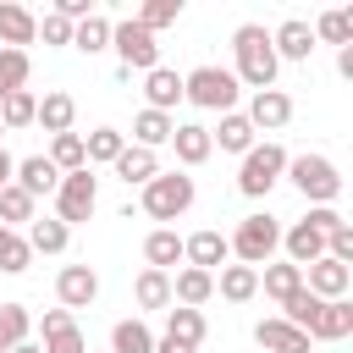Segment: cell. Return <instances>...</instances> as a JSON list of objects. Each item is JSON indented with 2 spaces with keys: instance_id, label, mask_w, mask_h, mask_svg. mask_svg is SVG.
I'll use <instances>...</instances> for the list:
<instances>
[{
  "instance_id": "1",
  "label": "cell",
  "mask_w": 353,
  "mask_h": 353,
  "mask_svg": "<svg viewBox=\"0 0 353 353\" xmlns=\"http://www.w3.org/2000/svg\"><path fill=\"white\" fill-rule=\"evenodd\" d=\"M276 72H281V61H276V50H270V33H265L259 22H243V28L232 33V77L259 94V88H276Z\"/></svg>"
},
{
  "instance_id": "2",
  "label": "cell",
  "mask_w": 353,
  "mask_h": 353,
  "mask_svg": "<svg viewBox=\"0 0 353 353\" xmlns=\"http://www.w3.org/2000/svg\"><path fill=\"white\" fill-rule=\"evenodd\" d=\"M193 199H199V188H193L188 171H154L143 182V193H138V204H143L149 221H176V215L193 210Z\"/></svg>"
},
{
  "instance_id": "3",
  "label": "cell",
  "mask_w": 353,
  "mask_h": 353,
  "mask_svg": "<svg viewBox=\"0 0 353 353\" xmlns=\"http://www.w3.org/2000/svg\"><path fill=\"white\" fill-rule=\"evenodd\" d=\"M287 182L309 199V210L342 199V171H336V160H325V154H287Z\"/></svg>"
},
{
  "instance_id": "4",
  "label": "cell",
  "mask_w": 353,
  "mask_h": 353,
  "mask_svg": "<svg viewBox=\"0 0 353 353\" xmlns=\"http://www.w3.org/2000/svg\"><path fill=\"white\" fill-rule=\"evenodd\" d=\"M226 248H232V259H237V265L259 270V265H270V259H276V248H281V221H276V215H243V221H237V232L226 237Z\"/></svg>"
},
{
  "instance_id": "5",
  "label": "cell",
  "mask_w": 353,
  "mask_h": 353,
  "mask_svg": "<svg viewBox=\"0 0 353 353\" xmlns=\"http://www.w3.org/2000/svg\"><path fill=\"white\" fill-rule=\"evenodd\" d=\"M237 94H243V83L232 77V66H193V72H182V99H193L199 110H237Z\"/></svg>"
},
{
  "instance_id": "6",
  "label": "cell",
  "mask_w": 353,
  "mask_h": 353,
  "mask_svg": "<svg viewBox=\"0 0 353 353\" xmlns=\"http://www.w3.org/2000/svg\"><path fill=\"white\" fill-rule=\"evenodd\" d=\"M281 176H287V149L265 138V143H254V149L243 154V165H237V193H243V199H265Z\"/></svg>"
},
{
  "instance_id": "7",
  "label": "cell",
  "mask_w": 353,
  "mask_h": 353,
  "mask_svg": "<svg viewBox=\"0 0 353 353\" xmlns=\"http://www.w3.org/2000/svg\"><path fill=\"white\" fill-rule=\"evenodd\" d=\"M50 199H55V221H61V226H83V221L99 210V176H94L88 165H83V171H66Z\"/></svg>"
},
{
  "instance_id": "8",
  "label": "cell",
  "mask_w": 353,
  "mask_h": 353,
  "mask_svg": "<svg viewBox=\"0 0 353 353\" xmlns=\"http://www.w3.org/2000/svg\"><path fill=\"white\" fill-rule=\"evenodd\" d=\"M110 50L121 55V72H154V66H160V44H154V33L138 28L132 17L110 22Z\"/></svg>"
},
{
  "instance_id": "9",
  "label": "cell",
  "mask_w": 353,
  "mask_h": 353,
  "mask_svg": "<svg viewBox=\"0 0 353 353\" xmlns=\"http://www.w3.org/2000/svg\"><path fill=\"white\" fill-rule=\"evenodd\" d=\"M243 116H248V127H254V132H281V127L292 121V99H287L281 88H259V94L248 99V110H243Z\"/></svg>"
},
{
  "instance_id": "10",
  "label": "cell",
  "mask_w": 353,
  "mask_h": 353,
  "mask_svg": "<svg viewBox=\"0 0 353 353\" xmlns=\"http://www.w3.org/2000/svg\"><path fill=\"white\" fill-rule=\"evenodd\" d=\"M55 298H61V309H88L99 298V276L88 265H61L55 270Z\"/></svg>"
},
{
  "instance_id": "11",
  "label": "cell",
  "mask_w": 353,
  "mask_h": 353,
  "mask_svg": "<svg viewBox=\"0 0 353 353\" xmlns=\"http://www.w3.org/2000/svg\"><path fill=\"white\" fill-rule=\"evenodd\" d=\"M39 336H44V353H88V342H83V331H77L72 309H44Z\"/></svg>"
},
{
  "instance_id": "12",
  "label": "cell",
  "mask_w": 353,
  "mask_h": 353,
  "mask_svg": "<svg viewBox=\"0 0 353 353\" xmlns=\"http://www.w3.org/2000/svg\"><path fill=\"white\" fill-rule=\"evenodd\" d=\"M182 105V72H171V66H154V72H143V110H160V116H171Z\"/></svg>"
},
{
  "instance_id": "13",
  "label": "cell",
  "mask_w": 353,
  "mask_h": 353,
  "mask_svg": "<svg viewBox=\"0 0 353 353\" xmlns=\"http://www.w3.org/2000/svg\"><path fill=\"white\" fill-rule=\"evenodd\" d=\"M11 182H17V188H22L28 199H50V193L61 188V171L50 165V154H28V160H17Z\"/></svg>"
},
{
  "instance_id": "14",
  "label": "cell",
  "mask_w": 353,
  "mask_h": 353,
  "mask_svg": "<svg viewBox=\"0 0 353 353\" xmlns=\"http://www.w3.org/2000/svg\"><path fill=\"white\" fill-rule=\"evenodd\" d=\"M182 259H188L193 270H210V276H215V265H226V259H232V248H226V237H221L215 226H204V232L182 237Z\"/></svg>"
},
{
  "instance_id": "15",
  "label": "cell",
  "mask_w": 353,
  "mask_h": 353,
  "mask_svg": "<svg viewBox=\"0 0 353 353\" xmlns=\"http://www.w3.org/2000/svg\"><path fill=\"white\" fill-rule=\"evenodd\" d=\"M303 287L314 292V298H347V287H353V270L347 265H336V259H314V265H303Z\"/></svg>"
},
{
  "instance_id": "16",
  "label": "cell",
  "mask_w": 353,
  "mask_h": 353,
  "mask_svg": "<svg viewBox=\"0 0 353 353\" xmlns=\"http://www.w3.org/2000/svg\"><path fill=\"white\" fill-rule=\"evenodd\" d=\"M39 39V17L17 0H0V50H28Z\"/></svg>"
},
{
  "instance_id": "17",
  "label": "cell",
  "mask_w": 353,
  "mask_h": 353,
  "mask_svg": "<svg viewBox=\"0 0 353 353\" xmlns=\"http://www.w3.org/2000/svg\"><path fill=\"white\" fill-rule=\"evenodd\" d=\"M270 50H276V61H309V55H314L309 22H303V17H287V22L270 33Z\"/></svg>"
},
{
  "instance_id": "18",
  "label": "cell",
  "mask_w": 353,
  "mask_h": 353,
  "mask_svg": "<svg viewBox=\"0 0 353 353\" xmlns=\"http://www.w3.org/2000/svg\"><path fill=\"white\" fill-rule=\"evenodd\" d=\"M210 143H215L221 154H248V149L259 143V132L248 127V116H243V110H226V116H221V127H210Z\"/></svg>"
},
{
  "instance_id": "19",
  "label": "cell",
  "mask_w": 353,
  "mask_h": 353,
  "mask_svg": "<svg viewBox=\"0 0 353 353\" xmlns=\"http://www.w3.org/2000/svg\"><path fill=\"white\" fill-rule=\"evenodd\" d=\"M171 149H176V160H182L188 171H193V165H204V160L215 154V143H210V127H204V121H176Z\"/></svg>"
},
{
  "instance_id": "20",
  "label": "cell",
  "mask_w": 353,
  "mask_h": 353,
  "mask_svg": "<svg viewBox=\"0 0 353 353\" xmlns=\"http://www.w3.org/2000/svg\"><path fill=\"white\" fill-rule=\"evenodd\" d=\"M342 336H353V303L331 298V303H320V314L309 325V342H342Z\"/></svg>"
},
{
  "instance_id": "21",
  "label": "cell",
  "mask_w": 353,
  "mask_h": 353,
  "mask_svg": "<svg viewBox=\"0 0 353 353\" xmlns=\"http://www.w3.org/2000/svg\"><path fill=\"white\" fill-rule=\"evenodd\" d=\"M254 342H259L265 353H309V336H303L298 325H287L281 314L259 320V325H254Z\"/></svg>"
},
{
  "instance_id": "22",
  "label": "cell",
  "mask_w": 353,
  "mask_h": 353,
  "mask_svg": "<svg viewBox=\"0 0 353 353\" xmlns=\"http://www.w3.org/2000/svg\"><path fill=\"white\" fill-rule=\"evenodd\" d=\"M33 121L55 138V132H72V121H77V99L66 94V88H50L44 99H39V110H33Z\"/></svg>"
},
{
  "instance_id": "23",
  "label": "cell",
  "mask_w": 353,
  "mask_h": 353,
  "mask_svg": "<svg viewBox=\"0 0 353 353\" xmlns=\"http://www.w3.org/2000/svg\"><path fill=\"white\" fill-rule=\"evenodd\" d=\"M215 298V276L210 270H193V265H182L176 276H171V303H182V309H199V303H210Z\"/></svg>"
},
{
  "instance_id": "24",
  "label": "cell",
  "mask_w": 353,
  "mask_h": 353,
  "mask_svg": "<svg viewBox=\"0 0 353 353\" xmlns=\"http://www.w3.org/2000/svg\"><path fill=\"white\" fill-rule=\"evenodd\" d=\"M171 132H176V116H160V110H138V116H132V143H138V149H149V154H154V149H165V143H171Z\"/></svg>"
},
{
  "instance_id": "25",
  "label": "cell",
  "mask_w": 353,
  "mask_h": 353,
  "mask_svg": "<svg viewBox=\"0 0 353 353\" xmlns=\"http://www.w3.org/2000/svg\"><path fill=\"white\" fill-rule=\"evenodd\" d=\"M110 171H116V176H121L127 188H143V182H149V176L160 171V154H149V149H138V143H127V149L116 154V165H110Z\"/></svg>"
},
{
  "instance_id": "26",
  "label": "cell",
  "mask_w": 353,
  "mask_h": 353,
  "mask_svg": "<svg viewBox=\"0 0 353 353\" xmlns=\"http://www.w3.org/2000/svg\"><path fill=\"white\" fill-rule=\"evenodd\" d=\"M66 243H72V226H61L55 215H33L28 221V248L33 254H66Z\"/></svg>"
},
{
  "instance_id": "27",
  "label": "cell",
  "mask_w": 353,
  "mask_h": 353,
  "mask_svg": "<svg viewBox=\"0 0 353 353\" xmlns=\"http://www.w3.org/2000/svg\"><path fill=\"white\" fill-rule=\"evenodd\" d=\"M143 265H149V270H171V265H182V237H176L171 226H154V232L143 237Z\"/></svg>"
},
{
  "instance_id": "28",
  "label": "cell",
  "mask_w": 353,
  "mask_h": 353,
  "mask_svg": "<svg viewBox=\"0 0 353 353\" xmlns=\"http://www.w3.org/2000/svg\"><path fill=\"white\" fill-rule=\"evenodd\" d=\"M72 50H83V55L110 50V17L105 11H88L83 22H72Z\"/></svg>"
},
{
  "instance_id": "29",
  "label": "cell",
  "mask_w": 353,
  "mask_h": 353,
  "mask_svg": "<svg viewBox=\"0 0 353 353\" xmlns=\"http://www.w3.org/2000/svg\"><path fill=\"white\" fill-rule=\"evenodd\" d=\"M259 287H265L276 303H287V298L303 287V270H298V265H287V259H270V265H259Z\"/></svg>"
},
{
  "instance_id": "30",
  "label": "cell",
  "mask_w": 353,
  "mask_h": 353,
  "mask_svg": "<svg viewBox=\"0 0 353 353\" xmlns=\"http://www.w3.org/2000/svg\"><path fill=\"white\" fill-rule=\"evenodd\" d=\"M215 292H221L226 303H248V298L259 292V270H248V265H221Z\"/></svg>"
},
{
  "instance_id": "31",
  "label": "cell",
  "mask_w": 353,
  "mask_h": 353,
  "mask_svg": "<svg viewBox=\"0 0 353 353\" xmlns=\"http://www.w3.org/2000/svg\"><path fill=\"white\" fill-rule=\"evenodd\" d=\"M132 298H138V309H171V270H138V281H132Z\"/></svg>"
},
{
  "instance_id": "32",
  "label": "cell",
  "mask_w": 353,
  "mask_h": 353,
  "mask_svg": "<svg viewBox=\"0 0 353 353\" xmlns=\"http://www.w3.org/2000/svg\"><path fill=\"white\" fill-rule=\"evenodd\" d=\"M309 33H314V44L325 39V44H353V11H342V6H331V11H320L314 22H309Z\"/></svg>"
},
{
  "instance_id": "33",
  "label": "cell",
  "mask_w": 353,
  "mask_h": 353,
  "mask_svg": "<svg viewBox=\"0 0 353 353\" xmlns=\"http://www.w3.org/2000/svg\"><path fill=\"white\" fill-rule=\"evenodd\" d=\"M110 353H154V331L132 314V320H116L110 325Z\"/></svg>"
},
{
  "instance_id": "34",
  "label": "cell",
  "mask_w": 353,
  "mask_h": 353,
  "mask_svg": "<svg viewBox=\"0 0 353 353\" xmlns=\"http://www.w3.org/2000/svg\"><path fill=\"white\" fill-rule=\"evenodd\" d=\"M127 149V138L116 132V127H94L88 138H83V154H88V171L94 165H116V154Z\"/></svg>"
},
{
  "instance_id": "35",
  "label": "cell",
  "mask_w": 353,
  "mask_h": 353,
  "mask_svg": "<svg viewBox=\"0 0 353 353\" xmlns=\"http://www.w3.org/2000/svg\"><path fill=\"white\" fill-rule=\"evenodd\" d=\"M165 336L199 347V342H204V309H182V303H171V309H165Z\"/></svg>"
},
{
  "instance_id": "36",
  "label": "cell",
  "mask_w": 353,
  "mask_h": 353,
  "mask_svg": "<svg viewBox=\"0 0 353 353\" xmlns=\"http://www.w3.org/2000/svg\"><path fill=\"white\" fill-rule=\"evenodd\" d=\"M33 110H39V94L33 88H17V94L0 99V127L6 132H22V127H33Z\"/></svg>"
},
{
  "instance_id": "37",
  "label": "cell",
  "mask_w": 353,
  "mask_h": 353,
  "mask_svg": "<svg viewBox=\"0 0 353 353\" xmlns=\"http://www.w3.org/2000/svg\"><path fill=\"white\" fill-rule=\"evenodd\" d=\"M50 165L66 176V171H83L88 165V154H83V132H55L50 138Z\"/></svg>"
},
{
  "instance_id": "38",
  "label": "cell",
  "mask_w": 353,
  "mask_h": 353,
  "mask_svg": "<svg viewBox=\"0 0 353 353\" xmlns=\"http://www.w3.org/2000/svg\"><path fill=\"white\" fill-rule=\"evenodd\" d=\"M28 331H33L28 303H0V353H11L17 342H28Z\"/></svg>"
},
{
  "instance_id": "39",
  "label": "cell",
  "mask_w": 353,
  "mask_h": 353,
  "mask_svg": "<svg viewBox=\"0 0 353 353\" xmlns=\"http://www.w3.org/2000/svg\"><path fill=\"white\" fill-rule=\"evenodd\" d=\"M28 72H33V55L28 50H0V99L28 88Z\"/></svg>"
},
{
  "instance_id": "40",
  "label": "cell",
  "mask_w": 353,
  "mask_h": 353,
  "mask_svg": "<svg viewBox=\"0 0 353 353\" xmlns=\"http://www.w3.org/2000/svg\"><path fill=\"white\" fill-rule=\"evenodd\" d=\"M28 265H33L28 237H22V232H11V226H0V270H6V276H22Z\"/></svg>"
},
{
  "instance_id": "41",
  "label": "cell",
  "mask_w": 353,
  "mask_h": 353,
  "mask_svg": "<svg viewBox=\"0 0 353 353\" xmlns=\"http://www.w3.org/2000/svg\"><path fill=\"white\" fill-rule=\"evenodd\" d=\"M33 204H39V199H28V193L11 182V188L0 193V226H11V232H17V226H28V221H33Z\"/></svg>"
},
{
  "instance_id": "42",
  "label": "cell",
  "mask_w": 353,
  "mask_h": 353,
  "mask_svg": "<svg viewBox=\"0 0 353 353\" xmlns=\"http://www.w3.org/2000/svg\"><path fill=\"white\" fill-rule=\"evenodd\" d=\"M176 17H182V0H143L132 22H138V28H149V33H160V28H171Z\"/></svg>"
},
{
  "instance_id": "43",
  "label": "cell",
  "mask_w": 353,
  "mask_h": 353,
  "mask_svg": "<svg viewBox=\"0 0 353 353\" xmlns=\"http://www.w3.org/2000/svg\"><path fill=\"white\" fill-rule=\"evenodd\" d=\"M325 259H336V265H347V270H353V226H347V221L325 232Z\"/></svg>"
},
{
  "instance_id": "44",
  "label": "cell",
  "mask_w": 353,
  "mask_h": 353,
  "mask_svg": "<svg viewBox=\"0 0 353 353\" xmlns=\"http://www.w3.org/2000/svg\"><path fill=\"white\" fill-rule=\"evenodd\" d=\"M39 39H44V44H72V22H66L61 11H44V17H39Z\"/></svg>"
},
{
  "instance_id": "45",
  "label": "cell",
  "mask_w": 353,
  "mask_h": 353,
  "mask_svg": "<svg viewBox=\"0 0 353 353\" xmlns=\"http://www.w3.org/2000/svg\"><path fill=\"white\" fill-rule=\"evenodd\" d=\"M154 353H199V347H188V342H176V336H154Z\"/></svg>"
},
{
  "instance_id": "46",
  "label": "cell",
  "mask_w": 353,
  "mask_h": 353,
  "mask_svg": "<svg viewBox=\"0 0 353 353\" xmlns=\"http://www.w3.org/2000/svg\"><path fill=\"white\" fill-rule=\"evenodd\" d=\"M336 72H342V77H353V44H342V50H336Z\"/></svg>"
},
{
  "instance_id": "47",
  "label": "cell",
  "mask_w": 353,
  "mask_h": 353,
  "mask_svg": "<svg viewBox=\"0 0 353 353\" xmlns=\"http://www.w3.org/2000/svg\"><path fill=\"white\" fill-rule=\"evenodd\" d=\"M11 171H17V160H11V154H6V149H0V193H6V188H11Z\"/></svg>"
},
{
  "instance_id": "48",
  "label": "cell",
  "mask_w": 353,
  "mask_h": 353,
  "mask_svg": "<svg viewBox=\"0 0 353 353\" xmlns=\"http://www.w3.org/2000/svg\"><path fill=\"white\" fill-rule=\"evenodd\" d=\"M11 353H44V342H17Z\"/></svg>"
},
{
  "instance_id": "49",
  "label": "cell",
  "mask_w": 353,
  "mask_h": 353,
  "mask_svg": "<svg viewBox=\"0 0 353 353\" xmlns=\"http://www.w3.org/2000/svg\"><path fill=\"white\" fill-rule=\"evenodd\" d=\"M0 138H6V127H0Z\"/></svg>"
}]
</instances>
